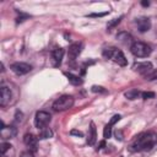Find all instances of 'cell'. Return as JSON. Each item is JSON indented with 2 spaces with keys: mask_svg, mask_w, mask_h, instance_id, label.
Masks as SVG:
<instances>
[{
  "mask_svg": "<svg viewBox=\"0 0 157 157\" xmlns=\"http://www.w3.org/2000/svg\"><path fill=\"white\" fill-rule=\"evenodd\" d=\"M157 144V134L155 131H146L140 134L131 144V151H146L151 150Z\"/></svg>",
  "mask_w": 157,
  "mask_h": 157,
  "instance_id": "1",
  "label": "cell"
},
{
  "mask_svg": "<svg viewBox=\"0 0 157 157\" xmlns=\"http://www.w3.org/2000/svg\"><path fill=\"white\" fill-rule=\"evenodd\" d=\"M103 56L105 59H109L112 61H114L115 64L120 65V66H125L128 64L126 61V58L125 55L123 54V52L118 48H114V47H110V48H105L103 50Z\"/></svg>",
  "mask_w": 157,
  "mask_h": 157,
  "instance_id": "2",
  "label": "cell"
},
{
  "mask_svg": "<svg viewBox=\"0 0 157 157\" xmlns=\"http://www.w3.org/2000/svg\"><path fill=\"white\" fill-rule=\"evenodd\" d=\"M72 105H74V97L69 96V94H64L54 101L53 109L56 112H64V110H67L69 108H71Z\"/></svg>",
  "mask_w": 157,
  "mask_h": 157,
  "instance_id": "3",
  "label": "cell"
},
{
  "mask_svg": "<svg viewBox=\"0 0 157 157\" xmlns=\"http://www.w3.org/2000/svg\"><path fill=\"white\" fill-rule=\"evenodd\" d=\"M130 52L137 58H146L151 54V47L144 42H134L130 45Z\"/></svg>",
  "mask_w": 157,
  "mask_h": 157,
  "instance_id": "4",
  "label": "cell"
},
{
  "mask_svg": "<svg viewBox=\"0 0 157 157\" xmlns=\"http://www.w3.org/2000/svg\"><path fill=\"white\" fill-rule=\"evenodd\" d=\"M50 114L48 112H44V110H39L34 115V125L38 128V129H43V128H47V125L50 123Z\"/></svg>",
  "mask_w": 157,
  "mask_h": 157,
  "instance_id": "5",
  "label": "cell"
},
{
  "mask_svg": "<svg viewBox=\"0 0 157 157\" xmlns=\"http://www.w3.org/2000/svg\"><path fill=\"white\" fill-rule=\"evenodd\" d=\"M10 69L12 72H15L16 75H25L28 74L32 70V66L27 63H22V61H17L10 65Z\"/></svg>",
  "mask_w": 157,
  "mask_h": 157,
  "instance_id": "6",
  "label": "cell"
},
{
  "mask_svg": "<svg viewBox=\"0 0 157 157\" xmlns=\"http://www.w3.org/2000/svg\"><path fill=\"white\" fill-rule=\"evenodd\" d=\"M134 70L137 71L140 75L146 76L148 75L151 71H153V66L150 61H142V63H136L134 64Z\"/></svg>",
  "mask_w": 157,
  "mask_h": 157,
  "instance_id": "7",
  "label": "cell"
},
{
  "mask_svg": "<svg viewBox=\"0 0 157 157\" xmlns=\"http://www.w3.org/2000/svg\"><path fill=\"white\" fill-rule=\"evenodd\" d=\"M82 50V43L81 42H76V43H72L70 47H69V50H67V56H69V60H75L78 54L81 53Z\"/></svg>",
  "mask_w": 157,
  "mask_h": 157,
  "instance_id": "8",
  "label": "cell"
},
{
  "mask_svg": "<svg viewBox=\"0 0 157 157\" xmlns=\"http://www.w3.org/2000/svg\"><path fill=\"white\" fill-rule=\"evenodd\" d=\"M11 91L10 88H7L6 86H1L0 88V105L1 107H5L10 103L11 101Z\"/></svg>",
  "mask_w": 157,
  "mask_h": 157,
  "instance_id": "9",
  "label": "cell"
},
{
  "mask_svg": "<svg viewBox=\"0 0 157 157\" xmlns=\"http://www.w3.org/2000/svg\"><path fill=\"white\" fill-rule=\"evenodd\" d=\"M23 142L25 145L29 148V151H36L37 150V142H38V137H36L32 134H26L23 136Z\"/></svg>",
  "mask_w": 157,
  "mask_h": 157,
  "instance_id": "10",
  "label": "cell"
},
{
  "mask_svg": "<svg viewBox=\"0 0 157 157\" xmlns=\"http://www.w3.org/2000/svg\"><path fill=\"white\" fill-rule=\"evenodd\" d=\"M64 56V49L63 48H55L52 50V60H53V65L54 66H59L61 64Z\"/></svg>",
  "mask_w": 157,
  "mask_h": 157,
  "instance_id": "11",
  "label": "cell"
},
{
  "mask_svg": "<svg viewBox=\"0 0 157 157\" xmlns=\"http://www.w3.org/2000/svg\"><path fill=\"white\" fill-rule=\"evenodd\" d=\"M136 25L140 32H146L151 28V21L147 17H140L136 20Z\"/></svg>",
  "mask_w": 157,
  "mask_h": 157,
  "instance_id": "12",
  "label": "cell"
},
{
  "mask_svg": "<svg viewBox=\"0 0 157 157\" xmlns=\"http://www.w3.org/2000/svg\"><path fill=\"white\" fill-rule=\"evenodd\" d=\"M1 137L2 139H11L16 135V129L13 126H4L1 128Z\"/></svg>",
  "mask_w": 157,
  "mask_h": 157,
  "instance_id": "13",
  "label": "cell"
},
{
  "mask_svg": "<svg viewBox=\"0 0 157 157\" xmlns=\"http://www.w3.org/2000/svg\"><path fill=\"white\" fill-rule=\"evenodd\" d=\"M96 140H97V131H96V126L93 123L90 124V132H88V136H87V144L90 146H93L96 144Z\"/></svg>",
  "mask_w": 157,
  "mask_h": 157,
  "instance_id": "14",
  "label": "cell"
},
{
  "mask_svg": "<svg viewBox=\"0 0 157 157\" xmlns=\"http://www.w3.org/2000/svg\"><path fill=\"white\" fill-rule=\"evenodd\" d=\"M117 39L121 43V44H124V45H128V44H132L134 42H132V37L128 33V32H120V33H118V36H117Z\"/></svg>",
  "mask_w": 157,
  "mask_h": 157,
  "instance_id": "15",
  "label": "cell"
},
{
  "mask_svg": "<svg viewBox=\"0 0 157 157\" xmlns=\"http://www.w3.org/2000/svg\"><path fill=\"white\" fill-rule=\"evenodd\" d=\"M52 136H53V131H52L49 128H43V129H40V131H39L38 139L44 140V139H49V137H52Z\"/></svg>",
  "mask_w": 157,
  "mask_h": 157,
  "instance_id": "16",
  "label": "cell"
},
{
  "mask_svg": "<svg viewBox=\"0 0 157 157\" xmlns=\"http://www.w3.org/2000/svg\"><path fill=\"white\" fill-rule=\"evenodd\" d=\"M65 76L67 77L69 82H71V83H72V85H75V86H77V85H81V83H82V80H81L78 76H76V75H72V74H67V72H65Z\"/></svg>",
  "mask_w": 157,
  "mask_h": 157,
  "instance_id": "17",
  "label": "cell"
},
{
  "mask_svg": "<svg viewBox=\"0 0 157 157\" xmlns=\"http://www.w3.org/2000/svg\"><path fill=\"white\" fill-rule=\"evenodd\" d=\"M140 94H141V92H140L139 90H130V91H128V92L125 93V97H126L128 99H136Z\"/></svg>",
  "mask_w": 157,
  "mask_h": 157,
  "instance_id": "18",
  "label": "cell"
},
{
  "mask_svg": "<svg viewBox=\"0 0 157 157\" xmlns=\"http://www.w3.org/2000/svg\"><path fill=\"white\" fill-rule=\"evenodd\" d=\"M110 135H112V125L107 124L104 126V130H103V136H104V139H109Z\"/></svg>",
  "mask_w": 157,
  "mask_h": 157,
  "instance_id": "19",
  "label": "cell"
},
{
  "mask_svg": "<svg viewBox=\"0 0 157 157\" xmlns=\"http://www.w3.org/2000/svg\"><path fill=\"white\" fill-rule=\"evenodd\" d=\"M121 18H123V16H120V17H118V18H114L113 21H110V22L107 25V28H108V29H110V28L115 27L117 25H119V22L121 21Z\"/></svg>",
  "mask_w": 157,
  "mask_h": 157,
  "instance_id": "20",
  "label": "cell"
},
{
  "mask_svg": "<svg viewBox=\"0 0 157 157\" xmlns=\"http://www.w3.org/2000/svg\"><path fill=\"white\" fill-rule=\"evenodd\" d=\"M146 77V80H148V81H152V80H157V70H153V71H151L148 75H146L145 76Z\"/></svg>",
  "mask_w": 157,
  "mask_h": 157,
  "instance_id": "21",
  "label": "cell"
},
{
  "mask_svg": "<svg viewBox=\"0 0 157 157\" xmlns=\"http://www.w3.org/2000/svg\"><path fill=\"white\" fill-rule=\"evenodd\" d=\"M141 96H142L144 99H150V98H153L155 97V93L153 92H150V91H146V92H142Z\"/></svg>",
  "mask_w": 157,
  "mask_h": 157,
  "instance_id": "22",
  "label": "cell"
},
{
  "mask_svg": "<svg viewBox=\"0 0 157 157\" xmlns=\"http://www.w3.org/2000/svg\"><path fill=\"white\" fill-rule=\"evenodd\" d=\"M10 147H11L10 144H7V142H2V144H1V155L4 156V155L6 153V151L10 150Z\"/></svg>",
  "mask_w": 157,
  "mask_h": 157,
  "instance_id": "23",
  "label": "cell"
},
{
  "mask_svg": "<svg viewBox=\"0 0 157 157\" xmlns=\"http://www.w3.org/2000/svg\"><path fill=\"white\" fill-rule=\"evenodd\" d=\"M119 120H120V115H119V114H115V115H113V117H112V119L109 120V123H108V124H110V125L113 126V125H114L117 121H119Z\"/></svg>",
  "mask_w": 157,
  "mask_h": 157,
  "instance_id": "24",
  "label": "cell"
},
{
  "mask_svg": "<svg viewBox=\"0 0 157 157\" xmlns=\"http://www.w3.org/2000/svg\"><path fill=\"white\" fill-rule=\"evenodd\" d=\"M20 157H34V156H33V153L31 151H23V152H21Z\"/></svg>",
  "mask_w": 157,
  "mask_h": 157,
  "instance_id": "25",
  "label": "cell"
},
{
  "mask_svg": "<svg viewBox=\"0 0 157 157\" xmlns=\"http://www.w3.org/2000/svg\"><path fill=\"white\" fill-rule=\"evenodd\" d=\"M92 91L93 92H104L103 87H101V86H92Z\"/></svg>",
  "mask_w": 157,
  "mask_h": 157,
  "instance_id": "26",
  "label": "cell"
},
{
  "mask_svg": "<svg viewBox=\"0 0 157 157\" xmlns=\"http://www.w3.org/2000/svg\"><path fill=\"white\" fill-rule=\"evenodd\" d=\"M70 134H71V135H76V136H80V137H82V136H83V134H82L81 131H78V130H75V129H74V130H71V131H70Z\"/></svg>",
  "mask_w": 157,
  "mask_h": 157,
  "instance_id": "27",
  "label": "cell"
},
{
  "mask_svg": "<svg viewBox=\"0 0 157 157\" xmlns=\"http://www.w3.org/2000/svg\"><path fill=\"white\" fill-rule=\"evenodd\" d=\"M108 12H102V13H91L90 15V17H101V16H104V15H107Z\"/></svg>",
  "mask_w": 157,
  "mask_h": 157,
  "instance_id": "28",
  "label": "cell"
},
{
  "mask_svg": "<svg viewBox=\"0 0 157 157\" xmlns=\"http://www.w3.org/2000/svg\"><path fill=\"white\" fill-rule=\"evenodd\" d=\"M105 146V142L104 141H101V144H99V147H98V150H101V148H103Z\"/></svg>",
  "mask_w": 157,
  "mask_h": 157,
  "instance_id": "29",
  "label": "cell"
},
{
  "mask_svg": "<svg viewBox=\"0 0 157 157\" xmlns=\"http://www.w3.org/2000/svg\"><path fill=\"white\" fill-rule=\"evenodd\" d=\"M141 5H142V6H148V5H150V2H148V1H142V2H141Z\"/></svg>",
  "mask_w": 157,
  "mask_h": 157,
  "instance_id": "30",
  "label": "cell"
}]
</instances>
